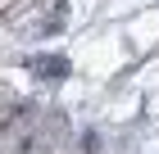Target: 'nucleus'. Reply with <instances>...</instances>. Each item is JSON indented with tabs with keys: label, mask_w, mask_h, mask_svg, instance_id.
<instances>
[{
	"label": "nucleus",
	"mask_w": 159,
	"mask_h": 154,
	"mask_svg": "<svg viewBox=\"0 0 159 154\" xmlns=\"http://www.w3.org/2000/svg\"><path fill=\"white\" fill-rule=\"evenodd\" d=\"M27 68L41 73L46 82H59V77H68V59H59V55H32L27 59Z\"/></svg>",
	"instance_id": "1"
}]
</instances>
